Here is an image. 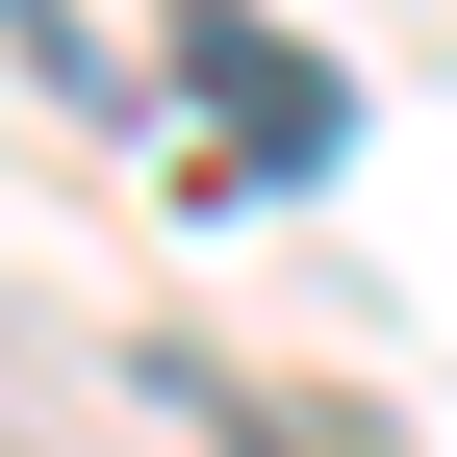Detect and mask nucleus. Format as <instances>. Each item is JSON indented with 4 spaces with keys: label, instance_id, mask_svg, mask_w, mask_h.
Masks as SVG:
<instances>
[{
    "label": "nucleus",
    "instance_id": "1",
    "mask_svg": "<svg viewBox=\"0 0 457 457\" xmlns=\"http://www.w3.org/2000/svg\"><path fill=\"white\" fill-rule=\"evenodd\" d=\"M153 77H179V102H204V128H228V153H254V179H330V153H356V102H330V77H305V51H279V26H254V0H179V51H153Z\"/></svg>",
    "mask_w": 457,
    "mask_h": 457
},
{
    "label": "nucleus",
    "instance_id": "2",
    "mask_svg": "<svg viewBox=\"0 0 457 457\" xmlns=\"http://www.w3.org/2000/svg\"><path fill=\"white\" fill-rule=\"evenodd\" d=\"M128 381H153L204 457H381V407H330V381H254V356H128Z\"/></svg>",
    "mask_w": 457,
    "mask_h": 457
},
{
    "label": "nucleus",
    "instance_id": "3",
    "mask_svg": "<svg viewBox=\"0 0 457 457\" xmlns=\"http://www.w3.org/2000/svg\"><path fill=\"white\" fill-rule=\"evenodd\" d=\"M0 102H51V128H102V102H128V51H77V0H0Z\"/></svg>",
    "mask_w": 457,
    "mask_h": 457
}]
</instances>
